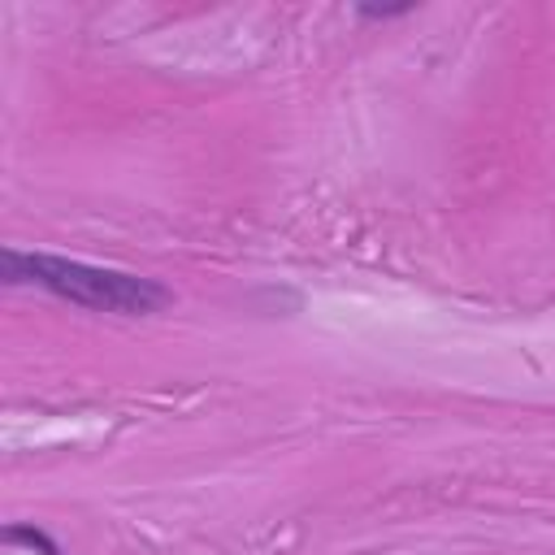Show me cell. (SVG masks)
<instances>
[{"label": "cell", "instance_id": "obj_1", "mask_svg": "<svg viewBox=\"0 0 555 555\" xmlns=\"http://www.w3.org/2000/svg\"><path fill=\"white\" fill-rule=\"evenodd\" d=\"M0 282L4 286H35V291H48L74 308L108 312V317H152V312L169 308V299H173L169 286H160L156 278L74 260V256H56V251H22V247L0 251Z\"/></svg>", "mask_w": 555, "mask_h": 555}, {"label": "cell", "instance_id": "obj_2", "mask_svg": "<svg viewBox=\"0 0 555 555\" xmlns=\"http://www.w3.org/2000/svg\"><path fill=\"white\" fill-rule=\"evenodd\" d=\"M4 542H9V546H22V551H30V555H61L56 538L43 533V529H35V525H26V520H13V525L4 529Z\"/></svg>", "mask_w": 555, "mask_h": 555}, {"label": "cell", "instance_id": "obj_3", "mask_svg": "<svg viewBox=\"0 0 555 555\" xmlns=\"http://www.w3.org/2000/svg\"><path fill=\"white\" fill-rule=\"evenodd\" d=\"M412 9H416V4L408 0V4H360L356 13L369 17V22H386V17H403V13H412Z\"/></svg>", "mask_w": 555, "mask_h": 555}]
</instances>
